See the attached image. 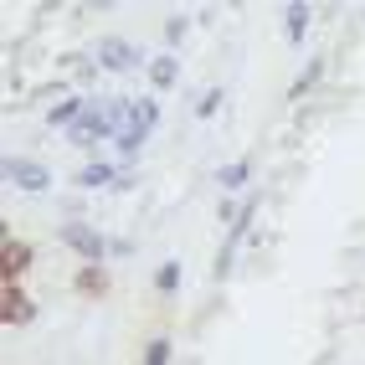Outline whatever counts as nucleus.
<instances>
[{
    "instance_id": "f257e3e1",
    "label": "nucleus",
    "mask_w": 365,
    "mask_h": 365,
    "mask_svg": "<svg viewBox=\"0 0 365 365\" xmlns=\"http://www.w3.org/2000/svg\"><path fill=\"white\" fill-rule=\"evenodd\" d=\"M62 242H67V247H78L88 262H98V257H103V237H98V232H88L83 222H67V227H62Z\"/></svg>"
},
{
    "instance_id": "f03ea898",
    "label": "nucleus",
    "mask_w": 365,
    "mask_h": 365,
    "mask_svg": "<svg viewBox=\"0 0 365 365\" xmlns=\"http://www.w3.org/2000/svg\"><path fill=\"white\" fill-rule=\"evenodd\" d=\"M31 314H36V304L21 294V283H6V304H0V319H6V324H31Z\"/></svg>"
},
{
    "instance_id": "7ed1b4c3",
    "label": "nucleus",
    "mask_w": 365,
    "mask_h": 365,
    "mask_svg": "<svg viewBox=\"0 0 365 365\" xmlns=\"http://www.w3.org/2000/svg\"><path fill=\"white\" fill-rule=\"evenodd\" d=\"M0 267H6V283H16V278L31 267V247H26V242H11V237H6V247H0Z\"/></svg>"
},
{
    "instance_id": "20e7f679",
    "label": "nucleus",
    "mask_w": 365,
    "mask_h": 365,
    "mask_svg": "<svg viewBox=\"0 0 365 365\" xmlns=\"http://www.w3.org/2000/svg\"><path fill=\"white\" fill-rule=\"evenodd\" d=\"M72 288H78V294H83V299H103V294H108V273H103V267H98V262H88V267H83V273H78V278H72Z\"/></svg>"
},
{
    "instance_id": "39448f33",
    "label": "nucleus",
    "mask_w": 365,
    "mask_h": 365,
    "mask_svg": "<svg viewBox=\"0 0 365 365\" xmlns=\"http://www.w3.org/2000/svg\"><path fill=\"white\" fill-rule=\"evenodd\" d=\"M6 175H11L16 185H26V190H41V185H46V175H41L31 160H6Z\"/></svg>"
},
{
    "instance_id": "423d86ee",
    "label": "nucleus",
    "mask_w": 365,
    "mask_h": 365,
    "mask_svg": "<svg viewBox=\"0 0 365 365\" xmlns=\"http://www.w3.org/2000/svg\"><path fill=\"white\" fill-rule=\"evenodd\" d=\"M304 26H309V11H304V6H288V36L299 41V36H304Z\"/></svg>"
},
{
    "instance_id": "0eeeda50",
    "label": "nucleus",
    "mask_w": 365,
    "mask_h": 365,
    "mask_svg": "<svg viewBox=\"0 0 365 365\" xmlns=\"http://www.w3.org/2000/svg\"><path fill=\"white\" fill-rule=\"evenodd\" d=\"M78 180H83V185H103V180H108V165H88Z\"/></svg>"
},
{
    "instance_id": "6e6552de",
    "label": "nucleus",
    "mask_w": 365,
    "mask_h": 365,
    "mask_svg": "<svg viewBox=\"0 0 365 365\" xmlns=\"http://www.w3.org/2000/svg\"><path fill=\"white\" fill-rule=\"evenodd\" d=\"M155 283H160V288H175V283H180V267H175V262H165L160 273H155Z\"/></svg>"
},
{
    "instance_id": "1a4fd4ad",
    "label": "nucleus",
    "mask_w": 365,
    "mask_h": 365,
    "mask_svg": "<svg viewBox=\"0 0 365 365\" xmlns=\"http://www.w3.org/2000/svg\"><path fill=\"white\" fill-rule=\"evenodd\" d=\"M165 355H170V345H165V339H155V345L144 350V365H165Z\"/></svg>"
},
{
    "instance_id": "9d476101",
    "label": "nucleus",
    "mask_w": 365,
    "mask_h": 365,
    "mask_svg": "<svg viewBox=\"0 0 365 365\" xmlns=\"http://www.w3.org/2000/svg\"><path fill=\"white\" fill-rule=\"evenodd\" d=\"M222 180H227V185H242V180H247V165H242V160L227 165V170H222Z\"/></svg>"
},
{
    "instance_id": "9b49d317",
    "label": "nucleus",
    "mask_w": 365,
    "mask_h": 365,
    "mask_svg": "<svg viewBox=\"0 0 365 365\" xmlns=\"http://www.w3.org/2000/svg\"><path fill=\"white\" fill-rule=\"evenodd\" d=\"M170 78H175V62H170V57H160V62H155V83H160V88H165V83H170Z\"/></svg>"
},
{
    "instance_id": "f8f14e48",
    "label": "nucleus",
    "mask_w": 365,
    "mask_h": 365,
    "mask_svg": "<svg viewBox=\"0 0 365 365\" xmlns=\"http://www.w3.org/2000/svg\"><path fill=\"white\" fill-rule=\"evenodd\" d=\"M108 62H113V67H129V52H124L118 41H108Z\"/></svg>"
}]
</instances>
